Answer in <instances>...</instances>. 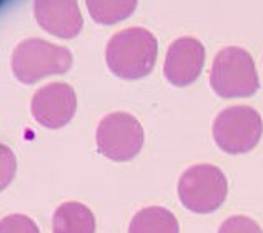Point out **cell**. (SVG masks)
Listing matches in <instances>:
<instances>
[{"mask_svg": "<svg viewBox=\"0 0 263 233\" xmlns=\"http://www.w3.org/2000/svg\"><path fill=\"white\" fill-rule=\"evenodd\" d=\"M33 13L39 25L59 38L77 37L84 27L80 7L73 0H37L33 4Z\"/></svg>", "mask_w": 263, "mask_h": 233, "instance_id": "9", "label": "cell"}, {"mask_svg": "<svg viewBox=\"0 0 263 233\" xmlns=\"http://www.w3.org/2000/svg\"><path fill=\"white\" fill-rule=\"evenodd\" d=\"M32 116L45 128H62L77 112V95L64 82H52L37 88L30 102Z\"/></svg>", "mask_w": 263, "mask_h": 233, "instance_id": "7", "label": "cell"}, {"mask_svg": "<svg viewBox=\"0 0 263 233\" xmlns=\"http://www.w3.org/2000/svg\"><path fill=\"white\" fill-rule=\"evenodd\" d=\"M0 233H40V230L30 217L13 213L2 218Z\"/></svg>", "mask_w": 263, "mask_h": 233, "instance_id": "13", "label": "cell"}, {"mask_svg": "<svg viewBox=\"0 0 263 233\" xmlns=\"http://www.w3.org/2000/svg\"><path fill=\"white\" fill-rule=\"evenodd\" d=\"M218 233H263L260 225L250 217H230L220 225Z\"/></svg>", "mask_w": 263, "mask_h": 233, "instance_id": "14", "label": "cell"}, {"mask_svg": "<svg viewBox=\"0 0 263 233\" xmlns=\"http://www.w3.org/2000/svg\"><path fill=\"white\" fill-rule=\"evenodd\" d=\"M128 233H180L178 220L163 207H147L138 210L132 218Z\"/></svg>", "mask_w": 263, "mask_h": 233, "instance_id": "11", "label": "cell"}, {"mask_svg": "<svg viewBox=\"0 0 263 233\" xmlns=\"http://www.w3.org/2000/svg\"><path fill=\"white\" fill-rule=\"evenodd\" d=\"M157 37L142 27H128L108 40L105 62L108 70L125 80H138L152 73L157 62Z\"/></svg>", "mask_w": 263, "mask_h": 233, "instance_id": "1", "label": "cell"}, {"mask_svg": "<svg viewBox=\"0 0 263 233\" xmlns=\"http://www.w3.org/2000/svg\"><path fill=\"white\" fill-rule=\"evenodd\" d=\"M205 65V47L195 37H180L170 44L163 64V73L172 85L193 84Z\"/></svg>", "mask_w": 263, "mask_h": 233, "instance_id": "8", "label": "cell"}, {"mask_svg": "<svg viewBox=\"0 0 263 233\" xmlns=\"http://www.w3.org/2000/svg\"><path fill=\"white\" fill-rule=\"evenodd\" d=\"M72 53L67 47L53 45L44 38H25L12 52V72L18 82L32 85L48 75L70 70Z\"/></svg>", "mask_w": 263, "mask_h": 233, "instance_id": "2", "label": "cell"}, {"mask_svg": "<svg viewBox=\"0 0 263 233\" xmlns=\"http://www.w3.org/2000/svg\"><path fill=\"white\" fill-rule=\"evenodd\" d=\"M210 87L221 99L252 97L260 88L253 57L241 47H227L213 59Z\"/></svg>", "mask_w": 263, "mask_h": 233, "instance_id": "3", "label": "cell"}, {"mask_svg": "<svg viewBox=\"0 0 263 233\" xmlns=\"http://www.w3.org/2000/svg\"><path fill=\"white\" fill-rule=\"evenodd\" d=\"M178 198L193 213L206 215L218 210L227 200L228 182L221 170L210 163L192 165L177 185Z\"/></svg>", "mask_w": 263, "mask_h": 233, "instance_id": "4", "label": "cell"}, {"mask_svg": "<svg viewBox=\"0 0 263 233\" xmlns=\"http://www.w3.org/2000/svg\"><path fill=\"white\" fill-rule=\"evenodd\" d=\"M95 140L100 155L112 162H128L140 153L145 132L142 123L132 113L112 112L100 120Z\"/></svg>", "mask_w": 263, "mask_h": 233, "instance_id": "6", "label": "cell"}, {"mask_svg": "<svg viewBox=\"0 0 263 233\" xmlns=\"http://www.w3.org/2000/svg\"><path fill=\"white\" fill-rule=\"evenodd\" d=\"M212 133L220 150L230 155H241L258 145L263 135V122L255 108L233 105L217 115Z\"/></svg>", "mask_w": 263, "mask_h": 233, "instance_id": "5", "label": "cell"}, {"mask_svg": "<svg viewBox=\"0 0 263 233\" xmlns=\"http://www.w3.org/2000/svg\"><path fill=\"white\" fill-rule=\"evenodd\" d=\"M95 215L80 202H65L52 218V233H95Z\"/></svg>", "mask_w": 263, "mask_h": 233, "instance_id": "10", "label": "cell"}, {"mask_svg": "<svg viewBox=\"0 0 263 233\" xmlns=\"http://www.w3.org/2000/svg\"><path fill=\"white\" fill-rule=\"evenodd\" d=\"M87 9L93 22L102 25H114L122 22L137 9L135 0H123V2H108V0H87Z\"/></svg>", "mask_w": 263, "mask_h": 233, "instance_id": "12", "label": "cell"}]
</instances>
